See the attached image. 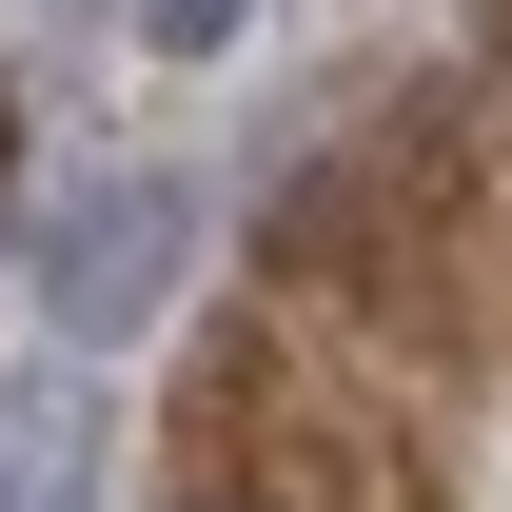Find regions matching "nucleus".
I'll return each instance as SVG.
<instances>
[{
  "instance_id": "nucleus-3",
  "label": "nucleus",
  "mask_w": 512,
  "mask_h": 512,
  "mask_svg": "<svg viewBox=\"0 0 512 512\" xmlns=\"http://www.w3.org/2000/svg\"><path fill=\"white\" fill-rule=\"evenodd\" d=\"M237 20H256V0H138V40H158V60H217Z\"/></svg>"
},
{
  "instance_id": "nucleus-2",
  "label": "nucleus",
  "mask_w": 512,
  "mask_h": 512,
  "mask_svg": "<svg viewBox=\"0 0 512 512\" xmlns=\"http://www.w3.org/2000/svg\"><path fill=\"white\" fill-rule=\"evenodd\" d=\"M0 512H99V414H79L60 355L0 375Z\"/></svg>"
},
{
  "instance_id": "nucleus-5",
  "label": "nucleus",
  "mask_w": 512,
  "mask_h": 512,
  "mask_svg": "<svg viewBox=\"0 0 512 512\" xmlns=\"http://www.w3.org/2000/svg\"><path fill=\"white\" fill-rule=\"evenodd\" d=\"M178 512H256V493H178Z\"/></svg>"
},
{
  "instance_id": "nucleus-1",
  "label": "nucleus",
  "mask_w": 512,
  "mask_h": 512,
  "mask_svg": "<svg viewBox=\"0 0 512 512\" xmlns=\"http://www.w3.org/2000/svg\"><path fill=\"white\" fill-rule=\"evenodd\" d=\"M178 256H197V197L158 178V158L60 178V217H40V335H60V355L158 335V316H178Z\"/></svg>"
},
{
  "instance_id": "nucleus-4",
  "label": "nucleus",
  "mask_w": 512,
  "mask_h": 512,
  "mask_svg": "<svg viewBox=\"0 0 512 512\" xmlns=\"http://www.w3.org/2000/svg\"><path fill=\"white\" fill-rule=\"evenodd\" d=\"M473 40H493V79H512V0H473Z\"/></svg>"
}]
</instances>
